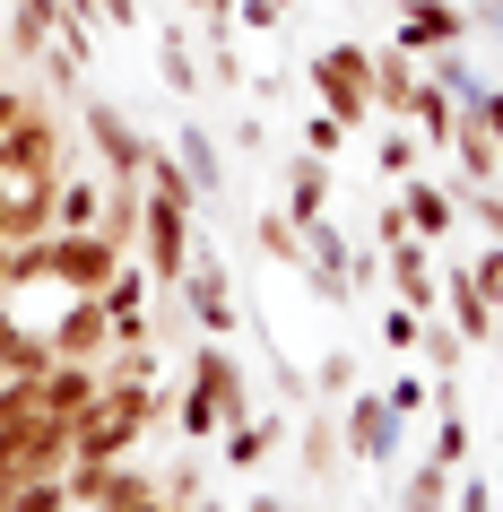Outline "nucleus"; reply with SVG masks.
Segmentation results:
<instances>
[{"mask_svg":"<svg viewBox=\"0 0 503 512\" xmlns=\"http://www.w3.org/2000/svg\"><path fill=\"white\" fill-rule=\"evenodd\" d=\"M469 9V35H503V0H460Z\"/></svg>","mask_w":503,"mask_h":512,"instance_id":"nucleus-44","label":"nucleus"},{"mask_svg":"<svg viewBox=\"0 0 503 512\" xmlns=\"http://www.w3.org/2000/svg\"><path fill=\"white\" fill-rule=\"evenodd\" d=\"M35 400H44V417H61V426H79L87 408L105 400V374H96V365H44V382H35Z\"/></svg>","mask_w":503,"mask_h":512,"instance_id":"nucleus-16","label":"nucleus"},{"mask_svg":"<svg viewBox=\"0 0 503 512\" xmlns=\"http://www.w3.org/2000/svg\"><path fill=\"white\" fill-rule=\"evenodd\" d=\"M235 157H269V122H235Z\"/></svg>","mask_w":503,"mask_h":512,"instance_id":"nucleus-46","label":"nucleus"},{"mask_svg":"<svg viewBox=\"0 0 503 512\" xmlns=\"http://www.w3.org/2000/svg\"><path fill=\"white\" fill-rule=\"evenodd\" d=\"M417 87H425V53H408V44H382L373 53V113L382 122H408Z\"/></svg>","mask_w":503,"mask_h":512,"instance_id":"nucleus-14","label":"nucleus"},{"mask_svg":"<svg viewBox=\"0 0 503 512\" xmlns=\"http://www.w3.org/2000/svg\"><path fill=\"white\" fill-rule=\"evenodd\" d=\"M382 400H391L399 417H425V408H434V374H399V382H382Z\"/></svg>","mask_w":503,"mask_h":512,"instance_id":"nucleus-36","label":"nucleus"},{"mask_svg":"<svg viewBox=\"0 0 503 512\" xmlns=\"http://www.w3.org/2000/svg\"><path fill=\"white\" fill-rule=\"evenodd\" d=\"M183 391H191V400H209L226 426H235V417H252V374H243V356L226 348V339H200V348H191Z\"/></svg>","mask_w":503,"mask_h":512,"instance_id":"nucleus-7","label":"nucleus"},{"mask_svg":"<svg viewBox=\"0 0 503 512\" xmlns=\"http://www.w3.org/2000/svg\"><path fill=\"white\" fill-rule=\"evenodd\" d=\"M122 261H131V252H113L96 226H79V235H44V287H61V296H96Z\"/></svg>","mask_w":503,"mask_h":512,"instance_id":"nucleus-6","label":"nucleus"},{"mask_svg":"<svg viewBox=\"0 0 503 512\" xmlns=\"http://www.w3.org/2000/svg\"><path fill=\"white\" fill-rule=\"evenodd\" d=\"M347 139H356V131H347L339 113H304V148H313V157H339Z\"/></svg>","mask_w":503,"mask_h":512,"instance_id":"nucleus-37","label":"nucleus"},{"mask_svg":"<svg viewBox=\"0 0 503 512\" xmlns=\"http://www.w3.org/2000/svg\"><path fill=\"white\" fill-rule=\"evenodd\" d=\"M174 304L191 313L200 339H235V270H226V252L191 243V270L174 278Z\"/></svg>","mask_w":503,"mask_h":512,"instance_id":"nucleus-4","label":"nucleus"},{"mask_svg":"<svg viewBox=\"0 0 503 512\" xmlns=\"http://www.w3.org/2000/svg\"><path fill=\"white\" fill-rule=\"evenodd\" d=\"M477 113H486V131H495V148H503V70L486 79V96H477Z\"/></svg>","mask_w":503,"mask_h":512,"instance_id":"nucleus-45","label":"nucleus"},{"mask_svg":"<svg viewBox=\"0 0 503 512\" xmlns=\"http://www.w3.org/2000/svg\"><path fill=\"white\" fill-rule=\"evenodd\" d=\"M44 348H53L61 365H96V356L113 348V313H105L96 296H70L53 322H44Z\"/></svg>","mask_w":503,"mask_h":512,"instance_id":"nucleus-10","label":"nucleus"},{"mask_svg":"<svg viewBox=\"0 0 503 512\" xmlns=\"http://www.w3.org/2000/svg\"><path fill=\"white\" fill-rule=\"evenodd\" d=\"M139 209H148V191L139 183H105V209H96V235L113 252H139Z\"/></svg>","mask_w":503,"mask_h":512,"instance_id":"nucleus-22","label":"nucleus"},{"mask_svg":"<svg viewBox=\"0 0 503 512\" xmlns=\"http://www.w3.org/2000/svg\"><path fill=\"white\" fill-rule=\"evenodd\" d=\"M408 235V209H399V191L391 200H373V243H399Z\"/></svg>","mask_w":503,"mask_h":512,"instance_id":"nucleus-41","label":"nucleus"},{"mask_svg":"<svg viewBox=\"0 0 503 512\" xmlns=\"http://www.w3.org/2000/svg\"><path fill=\"white\" fill-rule=\"evenodd\" d=\"M356 382H365V356H356V348H330L313 365V400H347Z\"/></svg>","mask_w":503,"mask_h":512,"instance_id":"nucleus-31","label":"nucleus"},{"mask_svg":"<svg viewBox=\"0 0 503 512\" xmlns=\"http://www.w3.org/2000/svg\"><path fill=\"white\" fill-rule=\"evenodd\" d=\"M391 9H399V0H391Z\"/></svg>","mask_w":503,"mask_h":512,"instance_id":"nucleus-53","label":"nucleus"},{"mask_svg":"<svg viewBox=\"0 0 503 512\" xmlns=\"http://www.w3.org/2000/svg\"><path fill=\"white\" fill-rule=\"evenodd\" d=\"M278 209H287L295 226H313V217H330V157H313V148H295V157H287V191H278Z\"/></svg>","mask_w":503,"mask_h":512,"instance_id":"nucleus-19","label":"nucleus"},{"mask_svg":"<svg viewBox=\"0 0 503 512\" xmlns=\"http://www.w3.org/2000/svg\"><path fill=\"white\" fill-rule=\"evenodd\" d=\"M295 278H304V287H313L321 304H356V278H347L339 261H304V270H295Z\"/></svg>","mask_w":503,"mask_h":512,"instance_id":"nucleus-35","label":"nucleus"},{"mask_svg":"<svg viewBox=\"0 0 503 512\" xmlns=\"http://www.w3.org/2000/svg\"><path fill=\"white\" fill-rule=\"evenodd\" d=\"M183 9H200V0H183Z\"/></svg>","mask_w":503,"mask_h":512,"instance_id":"nucleus-52","label":"nucleus"},{"mask_svg":"<svg viewBox=\"0 0 503 512\" xmlns=\"http://www.w3.org/2000/svg\"><path fill=\"white\" fill-rule=\"evenodd\" d=\"M417 339H425V313H408V304H382V348H391V356H417Z\"/></svg>","mask_w":503,"mask_h":512,"instance_id":"nucleus-34","label":"nucleus"},{"mask_svg":"<svg viewBox=\"0 0 503 512\" xmlns=\"http://www.w3.org/2000/svg\"><path fill=\"white\" fill-rule=\"evenodd\" d=\"M391 191H399V209H408V235H425L443 252L451 226H460V191H443L434 174H408V183H391Z\"/></svg>","mask_w":503,"mask_h":512,"instance_id":"nucleus-15","label":"nucleus"},{"mask_svg":"<svg viewBox=\"0 0 503 512\" xmlns=\"http://www.w3.org/2000/svg\"><path fill=\"white\" fill-rule=\"evenodd\" d=\"M96 209H105V174L61 165V183H53V235H79V226H96Z\"/></svg>","mask_w":503,"mask_h":512,"instance_id":"nucleus-20","label":"nucleus"},{"mask_svg":"<svg viewBox=\"0 0 503 512\" xmlns=\"http://www.w3.org/2000/svg\"><path fill=\"white\" fill-rule=\"evenodd\" d=\"M451 165H460V183H503V148H495V131H486V113H477V96L460 113H451Z\"/></svg>","mask_w":503,"mask_h":512,"instance_id":"nucleus-12","label":"nucleus"},{"mask_svg":"<svg viewBox=\"0 0 503 512\" xmlns=\"http://www.w3.org/2000/svg\"><path fill=\"white\" fill-rule=\"evenodd\" d=\"M304 87H313L321 113H339L347 131H382V113H373V53L365 44H321V53H304Z\"/></svg>","mask_w":503,"mask_h":512,"instance_id":"nucleus-1","label":"nucleus"},{"mask_svg":"<svg viewBox=\"0 0 503 512\" xmlns=\"http://www.w3.org/2000/svg\"><path fill=\"white\" fill-rule=\"evenodd\" d=\"M174 157H183L191 191H200V209H217V200H226V157H217L209 122H174Z\"/></svg>","mask_w":503,"mask_h":512,"instance_id":"nucleus-18","label":"nucleus"},{"mask_svg":"<svg viewBox=\"0 0 503 512\" xmlns=\"http://www.w3.org/2000/svg\"><path fill=\"white\" fill-rule=\"evenodd\" d=\"M417 157H425V139H417V131H391V122L373 131V165H382L391 183H408V174H417Z\"/></svg>","mask_w":503,"mask_h":512,"instance_id":"nucleus-30","label":"nucleus"},{"mask_svg":"<svg viewBox=\"0 0 503 512\" xmlns=\"http://www.w3.org/2000/svg\"><path fill=\"white\" fill-rule=\"evenodd\" d=\"M469 278H477V296H486V304L503 313V243H486V252H477V261H469Z\"/></svg>","mask_w":503,"mask_h":512,"instance_id":"nucleus-39","label":"nucleus"},{"mask_svg":"<svg viewBox=\"0 0 503 512\" xmlns=\"http://www.w3.org/2000/svg\"><path fill=\"white\" fill-rule=\"evenodd\" d=\"M382 287H391L408 313H434V304H443V261H434V243L425 235L382 243Z\"/></svg>","mask_w":503,"mask_h":512,"instance_id":"nucleus-8","label":"nucleus"},{"mask_svg":"<svg viewBox=\"0 0 503 512\" xmlns=\"http://www.w3.org/2000/svg\"><path fill=\"white\" fill-rule=\"evenodd\" d=\"M0 35H9V61H18V70H35V61L53 53V35H61V0H9Z\"/></svg>","mask_w":503,"mask_h":512,"instance_id":"nucleus-17","label":"nucleus"},{"mask_svg":"<svg viewBox=\"0 0 503 512\" xmlns=\"http://www.w3.org/2000/svg\"><path fill=\"white\" fill-rule=\"evenodd\" d=\"M0 243H9V183H0Z\"/></svg>","mask_w":503,"mask_h":512,"instance_id":"nucleus-48","label":"nucleus"},{"mask_svg":"<svg viewBox=\"0 0 503 512\" xmlns=\"http://www.w3.org/2000/svg\"><path fill=\"white\" fill-rule=\"evenodd\" d=\"M139 18H148V9H139V0H96V27H105V35H131Z\"/></svg>","mask_w":503,"mask_h":512,"instance_id":"nucleus-40","label":"nucleus"},{"mask_svg":"<svg viewBox=\"0 0 503 512\" xmlns=\"http://www.w3.org/2000/svg\"><path fill=\"white\" fill-rule=\"evenodd\" d=\"M200 53H209V61H200V79H209V87H252V79H243V53H235V27H209V35H200Z\"/></svg>","mask_w":503,"mask_h":512,"instance_id":"nucleus-29","label":"nucleus"},{"mask_svg":"<svg viewBox=\"0 0 503 512\" xmlns=\"http://www.w3.org/2000/svg\"><path fill=\"white\" fill-rule=\"evenodd\" d=\"M339 434H347V460H356V469H365V460H373V469H391L408 417L382 400V382H356V391L339 400Z\"/></svg>","mask_w":503,"mask_h":512,"instance_id":"nucleus-5","label":"nucleus"},{"mask_svg":"<svg viewBox=\"0 0 503 512\" xmlns=\"http://www.w3.org/2000/svg\"><path fill=\"white\" fill-rule=\"evenodd\" d=\"M278 9H295V0H278Z\"/></svg>","mask_w":503,"mask_h":512,"instance_id":"nucleus-51","label":"nucleus"},{"mask_svg":"<svg viewBox=\"0 0 503 512\" xmlns=\"http://www.w3.org/2000/svg\"><path fill=\"white\" fill-rule=\"evenodd\" d=\"M451 486H460V469H443V460H417V469L399 478V512H451Z\"/></svg>","mask_w":503,"mask_h":512,"instance_id":"nucleus-24","label":"nucleus"},{"mask_svg":"<svg viewBox=\"0 0 503 512\" xmlns=\"http://www.w3.org/2000/svg\"><path fill=\"white\" fill-rule=\"evenodd\" d=\"M295 460L313 486H347V434H339V400H304V426H295Z\"/></svg>","mask_w":503,"mask_h":512,"instance_id":"nucleus-9","label":"nucleus"},{"mask_svg":"<svg viewBox=\"0 0 503 512\" xmlns=\"http://www.w3.org/2000/svg\"><path fill=\"white\" fill-rule=\"evenodd\" d=\"M417 356H425V374H434V382H460V365H469V339H460V330H451L443 313H425Z\"/></svg>","mask_w":503,"mask_h":512,"instance_id":"nucleus-25","label":"nucleus"},{"mask_svg":"<svg viewBox=\"0 0 503 512\" xmlns=\"http://www.w3.org/2000/svg\"><path fill=\"white\" fill-rule=\"evenodd\" d=\"M278 443H287V426H278V417H235V426L217 434V469H261Z\"/></svg>","mask_w":503,"mask_h":512,"instance_id":"nucleus-21","label":"nucleus"},{"mask_svg":"<svg viewBox=\"0 0 503 512\" xmlns=\"http://www.w3.org/2000/svg\"><path fill=\"white\" fill-rule=\"evenodd\" d=\"M191 512H235V504H217V495H200V504H191Z\"/></svg>","mask_w":503,"mask_h":512,"instance_id":"nucleus-49","label":"nucleus"},{"mask_svg":"<svg viewBox=\"0 0 503 512\" xmlns=\"http://www.w3.org/2000/svg\"><path fill=\"white\" fill-rule=\"evenodd\" d=\"M157 495L165 504H200V495H209V460H174V469H157Z\"/></svg>","mask_w":503,"mask_h":512,"instance_id":"nucleus-32","label":"nucleus"},{"mask_svg":"<svg viewBox=\"0 0 503 512\" xmlns=\"http://www.w3.org/2000/svg\"><path fill=\"white\" fill-rule=\"evenodd\" d=\"M451 512H495V478H460L451 486Z\"/></svg>","mask_w":503,"mask_h":512,"instance_id":"nucleus-42","label":"nucleus"},{"mask_svg":"<svg viewBox=\"0 0 503 512\" xmlns=\"http://www.w3.org/2000/svg\"><path fill=\"white\" fill-rule=\"evenodd\" d=\"M35 96H44V79H0V131H18Z\"/></svg>","mask_w":503,"mask_h":512,"instance_id":"nucleus-38","label":"nucleus"},{"mask_svg":"<svg viewBox=\"0 0 503 512\" xmlns=\"http://www.w3.org/2000/svg\"><path fill=\"white\" fill-rule=\"evenodd\" d=\"M243 512H313V504H287V495H252Z\"/></svg>","mask_w":503,"mask_h":512,"instance_id":"nucleus-47","label":"nucleus"},{"mask_svg":"<svg viewBox=\"0 0 503 512\" xmlns=\"http://www.w3.org/2000/svg\"><path fill=\"white\" fill-rule=\"evenodd\" d=\"M79 139H87V157H96V174H105V183H139V174H148V157H157V139L139 131L113 96H79Z\"/></svg>","mask_w":503,"mask_h":512,"instance_id":"nucleus-3","label":"nucleus"},{"mask_svg":"<svg viewBox=\"0 0 503 512\" xmlns=\"http://www.w3.org/2000/svg\"><path fill=\"white\" fill-rule=\"evenodd\" d=\"M460 217H477L486 243H503V183H460Z\"/></svg>","mask_w":503,"mask_h":512,"instance_id":"nucleus-33","label":"nucleus"},{"mask_svg":"<svg viewBox=\"0 0 503 512\" xmlns=\"http://www.w3.org/2000/svg\"><path fill=\"white\" fill-rule=\"evenodd\" d=\"M148 495H157V469H148V460H113L105 469V495H96V512H131V504H148Z\"/></svg>","mask_w":503,"mask_h":512,"instance_id":"nucleus-27","label":"nucleus"},{"mask_svg":"<svg viewBox=\"0 0 503 512\" xmlns=\"http://www.w3.org/2000/svg\"><path fill=\"white\" fill-rule=\"evenodd\" d=\"M399 44H408V53L469 44V9H460V0H399Z\"/></svg>","mask_w":503,"mask_h":512,"instance_id":"nucleus-13","label":"nucleus"},{"mask_svg":"<svg viewBox=\"0 0 503 512\" xmlns=\"http://www.w3.org/2000/svg\"><path fill=\"white\" fill-rule=\"evenodd\" d=\"M278 18H287L278 0H235V27H252V35H269V27H278Z\"/></svg>","mask_w":503,"mask_h":512,"instance_id":"nucleus-43","label":"nucleus"},{"mask_svg":"<svg viewBox=\"0 0 503 512\" xmlns=\"http://www.w3.org/2000/svg\"><path fill=\"white\" fill-rule=\"evenodd\" d=\"M157 79L174 87V96H200V87H209V79H200V44H191L174 18H165V35H157Z\"/></svg>","mask_w":503,"mask_h":512,"instance_id":"nucleus-23","label":"nucleus"},{"mask_svg":"<svg viewBox=\"0 0 503 512\" xmlns=\"http://www.w3.org/2000/svg\"><path fill=\"white\" fill-rule=\"evenodd\" d=\"M425 460H443V469H469V417H460V400L434 408V443H425Z\"/></svg>","mask_w":503,"mask_h":512,"instance_id":"nucleus-28","label":"nucleus"},{"mask_svg":"<svg viewBox=\"0 0 503 512\" xmlns=\"http://www.w3.org/2000/svg\"><path fill=\"white\" fill-rule=\"evenodd\" d=\"M434 313H443V322L460 330L469 348H495V339H503V313H495V304H486V296H477L469 261H443V304H434Z\"/></svg>","mask_w":503,"mask_h":512,"instance_id":"nucleus-11","label":"nucleus"},{"mask_svg":"<svg viewBox=\"0 0 503 512\" xmlns=\"http://www.w3.org/2000/svg\"><path fill=\"white\" fill-rule=\"evenodd\" d=\"M9 70H18V61H9V35H0V79H9Z\"/></svg>","mask_w":503,"mask_h":512,"instance_id":"nucleus-50","label":"nucleus"},{"mask_svg":"<svg viewBox=\"0 0 503 512\" xmlns=\"http://www.w3.org/2000/svg\"><path fill=\"white\" fill-rule=\"evenodd\" d=\"M252 243H261V261H278V270H304V226H295L287 209L252 217Z\"/></svg>","mask_w":503,"mask_h":512,"instance_id":"nucleus-26","label":"nucleus"},{"mask_svg":"<svg viewBox=\"0 0 503 512\" xmlns=\"http://www.w3.org/2000/svg\"><path fill=\"white\" fill-rule=\"evenodd\" d=\"M70 139H79V122H61L53 96H35L27 122L0 131V183H53L61 165H70Z\"/></svg>","mask_w":503,"mask_h":512,"instance_id":"nucleus-2","label":"nucleus"}]
</instances>
